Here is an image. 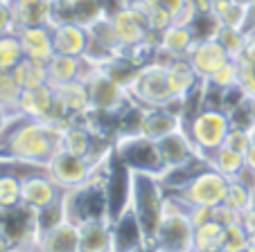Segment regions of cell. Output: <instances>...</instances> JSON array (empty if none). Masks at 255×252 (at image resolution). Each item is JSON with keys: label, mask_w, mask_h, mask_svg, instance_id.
I'll return each instance as SVG.
<instances>
[{"label": "cell", "mask_w": 255, "mask_h": 252, "mask_svg": "<svg viewBox=\"0 0 255 252\" xmlns=\"http://www.w3.org/2000/svg\"><path fill=\"white\" fill-rule=\"evenodd\" d=\"M61 129L63 126L52 122L27 119L20 115L0 140V162H18L43 169L45 162L59 151Z\"/></svg>", "instance_id": "obj_1"}, {"label": "cell", "mask_w": 255, "mask_h": 252, "mask_svg": "<svg viewBox=\"0 0 255 252\" xmlns=\"http://www.w3.org/2000/svg\"><path fill=\"white\" fill-rule=\"evenodd\" d=\"M165 194H167V189L163 187V180H160L158 173H131V209H133L135 219L142 228L149 250L156 234H158L160 223H163Z\"/></svg>", "instance_id": "obj_2"}, {"label": "cell", "mask_w": 255, "mask_h": 252, "mask_svg": "<svg viewBox=\"0 0 255 252\" xmlns=\"http://www.w3.org/2000/svg\"><path fill=\"white\" fill-rule=\"evenodd\" d=\"M228 131H231V119L222 108H199L185 119V133L190 135L201 156L222 147Z\"/></svg>", "instance_id": "obj_3"}, {"label": "cell", "mask_w": 255, "mask_h": 252, "mask_svg": "<svg viewBox=\"0 0 255 252\" xmlns=\"http://www.w3.org/2000/svg\"><path fill=\"white\" fill-rule=\"evenodd\" d=\"M129 97L133 104L142 106V108H156V106H165L172 99V90L167 84V68L160 66L156 61H149L140 66L135 70L133 79L129 81Z\"/></svg>", "instance_id": "obj_4"}, {"label": "cell", "mask_w": 255, "mask_h": 252, "mask_svg": "<svg viewBox=\"0 0 255 252\" xmlns=\"http://www.w3.org/2000/svg\"><path fill=\"white\" fill-rule=\"evenodd\" d=\"M113 156L120 160L131 171H144V173H163V160L158 153L156 140L147 138L142 133L133 135H118L113 140Z\"/></svg>", "instance_id": "obj_5"}, {"label": "cell", "mask_w": 255, "mask_h": 252, "mask_svg": "<svg viewBox=\"0 0 255 252\" xmlns=\"http://www.w3.org/2000/svg\"><path fill=\"white\" fill-rule=\"evenodd\" d=\"M88 97H91V110L100 115H111L118 117L127 106L131 104V97L127 86H122L120 81H116L109 72L102 68H95L91 77L86 79Z\"/></svg>", "instance_id": "obj_6"}, {"label": "cell", "mask_w": 255, "mask_h": 252, "mask_svg": "<svg viewBox=\"0 0 255 252\" xmlns=\"http://www.w3.org/2000/svg\"><path fill=\"white\" fill-rule=\"evenodd\" d=\"M228 187H231V180L226 176H222L219 171L206 167L203 171H199L188 185L183 187L181 194L190 205H203V207H217L226 200Z\"/></svg>", "instance_id": "obj_7"}, {"label": "cell", "mask_w": 255, "mask_h": 252, "mask_svg": "<svg viewBox=\"0 0 255 252\" xmlns=\"http://www.w3.org/2000/svg\"><path fill=\"white\" fill-rule=\"evenodd\" d=\"M91 169L93 165L86 158L72 156V153H66V151H57L43 167V171L52 178V182L61 191L82 187L91 178Z\"/></svg>", "instance_id": "obj_8"}, {"label": "cell", "mask_w": 255, "mask_h": 252, "mask_svg": "<svg viewBox=\"0 0 255 252\" xmlns=\"http://www.w3.org/2000/svg\"><path fill=\"white\" fill-rule=\"evenodd\" d=\"M194 225L190 223L188 214H176V216H163V223L158 228L154 243H151V252H194Z\"/></svg>", "instance_id": "obj_9"}, {"label": "cell", "mask_w": 255, "mask_h": 252, "mask_svg": "<svg viewBox=\"0 0 255 252\" xmlns=\"http://www.w3.org/2000/svg\"><path fill=\"white\" fill-rule=\"evenodd\" d=\"M111 20L116 25V32L120 36V43L125 50L140 45L147 38L156 36V32H151L147 18L135 7L127 5V2H120V5H116V9H111Z\"/></svg>", "instance_id": "obj_10"}, {"label": "cell", "mask_w": 255, "mask_h": 252, "mask_svg": "<svg viewBox=\"0 0 255 252\" xmlns=\"http://www.w3.org/2000/svg\"><path fill=\"white\" fill-rule=\"evenodd\" d=\"M63 191L52 182L43 169H32L20 178V203L29 209H41L61 198Z\"/></svg>", "instance_id": "obj_11"}, {"label": "cell", "mask_w": 255, "mask_h": 252, "mask_svg": "<svg viewBox=\"0 0 255 252\" xmlns=\"http://www.w3.org/2000/svg\"><path fill=\"white\" fill-rule=\"evenodd\" d=\"M113 230V252H138V250H149L147 239L142 234L138 219H135L133 209H125L122 214H118L111 221Z\"/></svg>", "instance_id": "obj_12"}, {"label": "cell", "mask_w": 255, "mask_h": 252, "mask_svg": "<svg viewBox=\"0 0 255 252\" xmlns=\"http://www.w3.org/2000/svg\"><path fill=\"white\" fill-rule=\"evenodd\" d=\"M156 144H158V153H160V160H163V173L169 171V169H176V167L185 165V162H190L192 158L201 156L199 149L192 144L190 135L185 133V126L169 135H165V138H160Z\"/></svg>", "instance_id": "obj_13"}, {"label": "cell", "mask_w": 255, "mask_h": 252, "mask_svg": "<svg viewBox=\"0 0 255 252\" xmlns=\"http://www.w3.org/2000/svg\"><path fill=\"white\" fill-rule=\"evenodd\" d=\"M185 59H188L190 66L194 68V72L199 75V79H210L224 63L231 61L228 52L219 45L217 38H210V41H197L194 48L190 50V54Z\"/></svg>", "instance_id": "obj_14"}, {"label": "cell", "mask_w": 255, "mask_h": 252, "mask_svg": "<svg viewBox=\"0 0 255 252\" xmlns=\"http://www.w3.org/2000/svg\"><path fill=\"white\" fill-rule=\"evenodd\" d=\"M16 110H18L23 117H27V119L50 122L52 110H54V88L50 86V84H43V86L20 90Z\"/></svg>", "instance_id": "obj_15"}, {"label": "cell", "mask_w": 255, "mask_h": 252, "mask_svg": "<svg viewBox=\"0 0 255 252\" xmlns=\"http://www.w3.org/2000/svg\"><path fill=\"white\" fill-rule=\"evenodd\" d=\"M23 48L25 59L48 63L54 54V41H52V27L50 25H36V27H20L16 29Z\"/></svg>", "instance_id": "obj_16"}, {"label": "cell", "mask_w": 255, "mask_h": 252, "mask_svg": "<svg viewBox=\"0 0 255 252\" xmlns=\"http://www.w3.org/2000/svg\"><path fill=\"white\" fill-rule=\"evenodd\" d=\"M183 126H185L183 115L174 113L167 106H156V108H144L140 133L158 142L160 138H165V135L174 133L178 129H183Z\"/></svg>", "instance_id": "obj_17"}, {"label": "cell", "mask_w": 255, "mask_h": 252, "mask_svg": "<svg viewBox=\"0 0 255 252\" xmlns=\"http://www.w3.org/2000/svg\"><path fill=\"white\" fill-rule=\"evenodd\" d=\"M52 41H54V52L68 54V57H84L88 48V32L86 27L77 23H66V25H54L52 27Z\"/></svg>", "instance_id": "obj_18"}, {"label": "cell", "mask_w": 255, "mask_h": 252, "mask_svg": "<svg viewBox=\"0 0 255 252\" xmlns=\"http://www.w3.org/2000/svg\"><path fill=\"white\" fill-rule=\"evenodd\" d=\"M79 252H113L111 219L88 221L79 225Z\"/></svg>", "instance_id": "obj_19"}, {"label": "cell", "mask_w": 255, "mask_h": 252, "mask_svg": "<svg viewBox=\"0 0 255 252\" xmlns=\"http://www.w3.org/2000/svg\"><path fill=\"white\" fill-rule=\"evenodd\" d=\"M167 84H169V90H172L174 97L188 99L199 88L201 79H199V75L194 72V68L190 66V61L183 57V59H174L167 66Z\"/></svg>", "instance_id": "obj_20"}, {"label": "cell", "mask_w": 255, "mask_h": 252, "mask_svg": "<svg viewBox=\"0 0 255 252\" xmlns=\"http://www.w3.org/2000/svg\"><path fill=\"white\" fill-rule=\"evenodd\" d=\"M41 252H79V225L66 223L48 230L39 239Z\"/></svg>", "instance_id": "obj_21"}, {"label": "cell", "mask_w": 255, "mask_h": 252, "mask_svg": "<svg viewBox=\"0 0 255 252\" xmlns=\"http://www.w3.org/2000/svg\"><path fill=\"white\" fill-rule=\"evenodd\" d=\"M45 70H48V84L52 88H59V86H63V84H70V81H75V79H82L84 59L54 52L52 59L45 63Z\"/></svg>", "instance_id": "obj_22"}, {"label": "cell", "mask_w": 255, "mask_h": 252, "mask_svg": "<svg viewBox=\"0 0 255 252\" xmlns=\"http://www.w3.org/2000/svg\"><path fill=\"white\" fill-rule=\"evenodd\" d=\"M9 7L16 20V29L50 25V0H11Z\"/></svg>", "instance_id": "obj_23"}, {"label": "cell", "mask_w": 255, "mask_h": 252, "mask_svg": "<svg viewBox=\"0 0 255 252\" xmlns=\"http://www.w3.org/2000/svg\"><path fill=\"white\" fill-rule=\"evenodd\" d=\"M194 43H197V38H194L190 25L172 23L167 29H163V32L158 34V48L176 59L188 57L190 50L194 48Z\"/></svg>", "instance_id": "obj_24"}, {"label": "cell", "mask_w": 255, "mask_h": 252, "mask_svg": "<svg viewBox=\"0 0 255 252\" xmlns=\"http://www.w3.org/2000/svg\"><path fill=\"white\" fill-rule=\"evenodd\" d=\"M86 32H88V43L97 45V48L106 50V52H111V54L125 52V48L120 43V36L116 32V25L111 20V14H106L102 18H97L95 23H91L86 27Z\"/></svg>", "instance_id": "obj_25"}, {"label": "cell", "mask_w": 255, "mask_h": 252, "mask_svg": "<svg viewBox=\"0 0 255 252\" xmlns=\"http://www.w3.org/2000/svg\"><path fill=\"white\" fill-rule=\"evenodd\" d=\"M203 158H206L210 169L219 171L222 176H226L228 180H235V178L240 176V171L244 169V153L233 151V149L226 147V144H222L219 149L206 153Z\"/></svg>", "instance_id": "obj_26"}, {"label": "cell", "mask_w": 255, "mask_h": 252, "mask_svg": "<svg viewBox=\"0 0 255 252\" xmlns=\"http://www.w3.org/2000/svg\"><path fill=\"white\" fill-rule=\"evenodd\" d=\"M224 241H226V228L222 223H217L215 219L206 221V223L194 228V252H219L224 250Z\"/></svg>", "instance_id": "obj_27"}, {"label": "cell", "mask_w": 255, "mask_h": 252, "mask_svg": "<svg viewBox=\"0 0 255 252\" xmlns=\"http://www.w3.org/2000/svg\"><path fill=\"white\" fill-rule=\"evenodd\" d=\"M11 72H14V79L20 86V90H27V88H36V86L48 84V70H45V63L34 61V59H23Z\"/></svg>", "instance_id": "obj_28"}, {"label": "cell", "mask_w": 255, "mask_h": 252, "mask_svg": "<svg viewBox=\"0 0 255 252\" xmlns=\"http://www.w3.org/2000/svg\"><path fill=\"white\" fill-rule=\"evenodd\" d=\"M0 167V207H16L20 205V176L5 162Z\"/></svg>", "instance_id": "obj_29"}, {"label": "cell", "mask_w": 255, "mask_h": 252, "mask_svg": "<svg viewBox=\"0 0 255 252\" xmlns=\"http://www.w3.org/2000/svg\"><path fill=\"white\" fill-rule=\"evenodd\" d=\"M249 38L251 36L242 27H228V25H222L219 32H217V41H219V45L228 52V57H231L233 61H237V59L244 54L246 45H249Z\"/></svg>", "instance_id": "obj_30"}, {"label": "cell", "mask_w": 255, "mask_h": 252, "mask_svg": "<svg viewBox=\"0 0 255 252\" xmlns=\"http://www.w3.org/2000/svg\"><path fill=\"white\" fill-rule=\"evenodd\" d=\"M66 207H63V200H54V203L45 205V207L36 209V228H39V239L41 234H45L48 230L57 228V225L66 223Z\"/></svg>", "instance_id": "obj_31"}, {"label": "cell", "mask_w": 255, "mask_h": 252, "mask_svg": "<svg viewBox=\"0 0 255 252\" xmlns=\"http://www.w3.org/2000/svg\"><path fill=\"white\" fill-rule=\"evenodd\" d=\"M25 59L23 48H20L18 34H2L0 36V68L2 70H14Z\"/></svg>", "instance_id": "obj_32"}, {"label": "cell", "mask_w": 255, "mask_h": 252, "mask_svg": "<svg viewBox=\"0 0 255 252\" xmlns=\"http://www.w3.org/2000/svg\"><path fill=\"white\" fill-rule=\"evenodd\" d=\"M206 81L212 84L215 88H219V90H231V88L240 86V66H237V61L231 59Z\"/></svg>", "instance_id": "obj_33"}, {"label": "cell", "mask_w": 255, "mask_h": 252, "mask_svg": "<svg viewBox=\"0 0 255 252\" xmlns=\"http://www.w3.org/2000/svg\"><path fill=\"white\" fill-rule=\"evenodd\" d=\"M18 97H20V86L16 84L14 72L0 68V106H7V108L16 110Z\"/></svg>", "instance_id": "obj_34"}, {"label": "cell", "mask_w": 255, "mask_h": 252, "mask_svg": "<svg viewBox=\"0 0 255 252\" xmlns=\"http://www.w3.org/2000/svg\"><path fill=\"white\" fill-rule=\"evenodd\" d=\"M224 203L228 207H233L235 212L244 214L246 209L251 207V189L240 180H231V187H228V194H226V200Z\"/></svg>", "instance_id": "obj_35"}, {"label": "cell", "mask_w": 255, "mask_h": 252, "mask_svg": "<svg viewBox=\"0 0 255 252\" xmlns=\"http://www.w3.org/2000/svg\"><path fill=\"white\" fill-rule=\"evenodd\" d=\"M251 234L244 230V225L237 221L233 225H226V241H224V252H246Z\"/></svg>", "instance_id": "obj_36"}, {"label": "cell", "mask_w": 255, "mask_h": 252, "mask_svg": "<svg viewBox=\"0 0 255 252\" xmlns=\"http://www.w3.org/2000/svg\"><path fill=\"white\" fill-rule=\"evenodd\" d=\"M224 144L231 147L233 151H237V153H246V149L253 144V140H251V131L249 129H240V126H231V131H228Z\"/></svg>", "instance_id": "obj_37"}, {"label": "cell", "mask_w": 255, "mask_h": 252, "mask_svg": "<svg viewBox=\"0 0 255 252\" xmlns=\"http://www.w3.org/2000/svg\"><path fill=\"white\" fill-rule=\"evenodd\" d=\"M244 16H246V5L233 2V5L219 16V23L228 25V27H242V25H244Z\"/></svg>", "instance_id": "obj_38"}, {"label": "cell", "mask_w": 255, "mask_h": 252, "mask_svg": "<svg viewBox=\"0 0 255 252\" xmlns=\"http://www.w3.org/2000/svg\"><path fill=\"white\" fill-rule=\"evenodd\" d=\"M212 219L226 228V225L237 223V221L242 219V214H240V212H235L233 207H228L226 203H222V205H217V207H212Z\"/></svg>", "instance_id": "obj_39"}, {"label": "cell", "mask_w": 255, "mask_h": 252, "mask_svg": "<svg viewBox=\"0 0 255 252\" xmlns=\"http://www.w3.org/2000/svg\"><path fill=\"white\" fill-rule=\"evenodd\" d=\"M16 32V20L11 14L9 2H0V36L2 34H14Z\"/></svg>", "instance_id": "obj_40"}, {"label": "cell", "mask_w": 255, "mask_h": 252, "mask_svg": "<svg viewBox=\"0 0 255 252\" xmlns=\"http://www.w3.org/2000/svg\"><path fill=\"white\" fill-rule=\"evenodd\" d=\"M188 219H190V223L197 228V225H201V223H206V221L212 219V207H203V205H190Z\"/></svg>", "instance_id": "obj_41"}, {"label": "cell", "mask_w": 255, "mask_h": 252, "mask_svg": "<svg viewBox=\"0 0 255 252\" xmlns=\"http://www.w3.org/2000/svg\"><path fill=\"white\" fill-rule=\"evenodd\" d=\"M151 2H154L156 7H160V9H165L167 14H172V18H176V16L190 5V0H151Z\"/></svg>", "instance_id": "obj_42"}, {"label": "cell", "mask_w": 255, "mask_h": 252, "mask_svg": "<svg viewBox=\"0 0 255 252\" xmlns=\"http://www.w3.org/2000/svg\"><path fill=\"white\" fill-rule=\"evenodd\" d=\"M242 29H244L249 36L255 34V2H249V5H246V16H244V25H242Z\"/></svg>", "instance_id": "obj_43"}, {"label": "cell", "mask_w": 255, "mask_h": 252, "mask_svg": "<svg viewBox=\"0 0 255 252\" xmlns=\"http://www.w3.org/2000/svg\"><path fill=\"white\" fill-rule=\"evenodd\" d=\"M240 223L244 225V230H246L249 234H255V207H249V209H246L244 214H242Z\"/></svg>", "instance_id": "obj_44"}, {"label": "cell", "mask_w": 255, "mask_h": 252, "mask_svg": "<svg viewBox=\"0 0 255 252\" xmlns=\"http://www.w3.org/2000/svg\"><path fill=\"white\" fill-rule=\"evenodd\" d=\"M244 165L249 167V169H253V171H255V142L251 144L249 149H246V153H244Z\"/></svg>", "instance_id": "obj_45"}, {"label": "cell", "mask_w": 255, "mask_h": 252, "mask_svg": "<svg viewBox=\"0 0 255 252\" xmlns=\"http://www.w3.org/2000/svg\"><path fill=\"white\" fill-rule=\"evenodd\" d=\"M9 252H41L36 243H23V246H11Z\"/></svg>", "instance_id": "obj_46"}, {"label": "cell", "mask_w": 255, "mask_h": 252, "mask_svg": "<svg viewBox=\"0 0 255 252\" xmlns=\"http://www.w3.org/2000/svg\"><path fill=\"white\" fill-rule=\"evenodd\" d=\"M244 106H246V110H249L251 119H253V122H255V95H246Z\"/></svg>", "instance_id": "obj_47"}, {"label": "cell", "mask_w": 255, "mask_h": 252, "mask_svg": "<svg viewBox=\"0 0 255 252\" xmlns=\"http://www.w3.org/2000/svg\"><path fill=\"white\" fill-rule=\"evenodd\" d=\"M9 241H7L5 237H2V234H0V252H9Z\"/></svg>", "instance_id": "obj_48"}, {"label": "cell", "mask_w": 255, "mask_h": 252, "mask_svg": "<svg viewBox=\"0 0 255 252\" xmlns=\"http://www.w3.org/2000/svg\"><path fill=\"white\" fill-rule=\"evenodd\" d=\"M246 252H255V234H251L249 246H246Z\"/></svg>", "instance_id": "obj_49"}, {"label": "cell", "mask_w": 255, "mask_h": 252, "mask_svg": "<svg viewBox=\"0 0 255 252\" xmlns=\"http://www.w3.org/2000/svg\"><path fill=\"white\" fill-rule=\"evenodd\" d=\"M251 207H255V187H251Z\"/></svg>", "instance_id": "obj_50"}, {"label": "cell", "mask_w": 255, "mask_h": 252, "mask_svg": "<svg viewBox=\"0 0 255 252\" xmlns=\"http://www.w3.org/2000/svg\"><path fill=\"white\" fill-rule=\"evenodd\" d=\"M249 131H251V140H253V142H255V122L251 124V129H249Z\"/></svg>", "instance_id": "obj_51"}, {"label": "cell", "mask_w": 255, "mask_h": 252, "mask_svg": "<svg viewBox=\"0 0 255 252\" xmlns=\"http://www.w3.org/2000/svg\"><path fill=\"white\" fill-rule=\"evenodd\" d=\"M235 2H242V5H249L251 0H235Z\"/></svg>", "instance_id": "obj_52"}, {"label": "cell", "mask_w": 255, "mask_h": 252, "mask_svg": "<svg viewBox=\"0 0 255 252\" xmlns=\"http://www.w3.org/2000/svg\"><path fill=\"white\" fill-rule=\"evenodd\" d=\"M0 2H11V0H0Z\"/></svg>", "instance_id": "obj_53"}, {"label": "cell", "mask_w": 255, "mask_h": 252, "mask_svg": "<svg viewBox=\"0 0 255 252\" xmlns=\"http://www.w3.org/2000/svg\"><path fill=\"white\" fill-rule=\"evenodd\" d=\"M251 2H255V0H251Z\"/></svg>", "instance_id": "obj_54"}, {"label": "cell", "mask_w": 255, "mask_h": 252, "mask_svg": "<svg viewBox=\"0 0 255 252\" xmlns=\"http://www.w3.org/2000/svg\"><path fill=\"white\" fill-rule=\"evenodd\" d=\"M219 252H224V250H219Z\"/></svg>", "instance_id": "obj_55"}]
</instances>
